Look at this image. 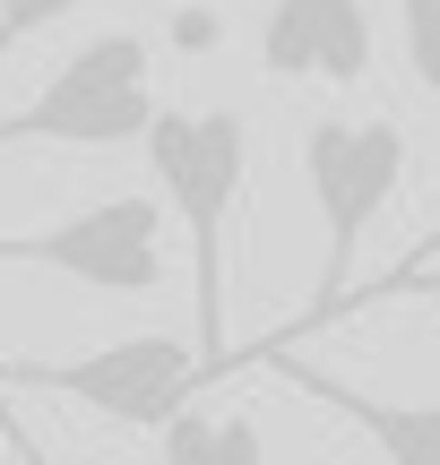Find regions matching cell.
<instances>
[{"instance_id":"obj_1","label":"cell","mask_w":440,"mask_h":465,"mask_svg":"<svg viewBox=\"0 0 440 465\" xmlns=\"http://www.w3.org/2000/svg\"><path fill=\"white\" fill-rule=\"evenodd\" d=\"M147 173L173 224L190 232V311H199V345L216 371H234V328H225V224L251 182V121L242 113H155L147 130Z\"/></svg>"},{"instance_id":"obj_2","label":"cell","mask_w":440,"mask_h":465,"mask_svg":"<svg viewBox=\"0 0 440 465\" xmlns=\"http://www.w3.org/2000/svg\"><path fill=\"white\" fill-rule=\"evenodd\" d=\"M207 380H216L207 345L173 336V328L104 336V345L69 353V362L0 353V397H61V405H86L95 422H121V431H165L182 405H199Z\"/></svg>"},{"instance_id":"obj_3","label":"cell","mask_w":440,"mask_h":465,"mask_svg":"<svg viewBox=\"0 0 440 465\" xmlns=\"http://www.w3.org/2000/svg\"><path fill=\"white\" fill-rule=\"evenodd\" d=\"M155 113H165V104H155V44L138 26H104L35 86V104H17V113L0 121V147H26V138H44V147H86V155L147 147Z\"/></svg>"},{"instance_id":"obj_4","label":"cell","mask_w":440,"mask_h":465,"mask_svg":"<svg viewBox=\"0 0 440 465\" xmlns=\"http://www.w3.org/2000/svg\"><path fill=\"white\" fill-rule=\"evenodd\" d=\"M397 182H406V130L397 121H311L303 130V190L320 207L328 259H320V302L303 328H328L355 293V259L372 242V224L389 216Z\"/></svg>"},{"instance_id":"obj_5","label":"cell","mask_w":440,"mask_h":465,"mask_svg":"<svg viewBox=\"0 0 440 465\" xmlns=\"http://www.w3.org/2000/svg\"><path fill=\"white\" fill-rule=\"evenodd\" d=\"M165 232H173L165 199H138V190L86 199L78 216H61L44 232H0V276L26 267V276H69V284H86V293L147 302V293H165V276H173Z\"/></svg>"},{"instance_id":"obj_6","label":"cell","mask_w":440,"mask_h":465,"mask_svg":"<svg viewBox=\"0 0 440 465\" xmlns=\"http://www.w3.org/2000/svg\"><path fill=\"white\" fill-rule=\"evenodd\" d=\"M259 61H268V78L363 86V69H372V9L363 0H268Z\"/></svg>"},{"instance_id":"obj_7","label":"cell","mask_w":440,"mask_h":465,"mask_svg":"<svg viewBox=\"0 0 440 465\" xmlns=\"http://www.w3.org/2000/svg\"><path fill=\"white\" fill-rule=\"evenodd\" d=\"M155 449H165V465H268L259 414H242V405H182L155 431Z\"/></svg>"},{"instance_id":"obj_8","label":"cell","mask_w":440,"mask_h":465,"mask_svg":"<svg viewBox=\"0 0 440 465\" xmlns=\"http://www.w3.org/2000/svg\"><path fill=\"white\" fill-rule=\"evenodd\" d=\"M345 422L380 449V465H440V405H389V397H337L320 388Z\"/></svg>"},{"instance_id":"obj_9","label":"cell","mask_w":440,"mask_h":465,"mask_svg":"<svg viewBox=\"0 0 440 465\" xmlns=\"http://www.w3.org/2000/svg\"><path fill=\"white\" fill-rule=\"evenodd\" d=\"M397 35H406V69L424 95H440V0H397Z\"/></svg>"},{"instance_id":"obj_10","label":"cell","mask_w":440,"mask_h":465,"mask_svg":"<svg viewBox=\"0 0 440 465\" xmlns=\"http://www.w3.org/2000/svg\"><path fill=\"white\" fill-rule=\"evenodd\" d=\"M69 9H86V0H0V61H9L26 35H44V26H61Z\"/></svg>"},{"instance_id":"obj_11","label":"cell","mask_w":440,"mask_h":465,"mask_svg":"<svg viewBox=\"0 0 440 465\" xmlns=\"http://www.w3.org/2000/svg\"><path fill=\"white\" fill-rule=\"evenodd\" d=\"M216 35H225V26H216V9H199V0L165 17V44H173V52H216Z\"/></svg>"},{"instance_id":"obj_12","label":"cell","mask_w":440,"mask_h":465,"mask_svg":"<svg viewBox=\"0 0 440 465\" xmlns=\"http://www.w3.org/2000/svg\"><path fill=\"white\" fill-rule=\"evenodd\" d=\"M424 267H440V232H432V242H424V250H415V259H406V267H389V276H424Z\"/></svg>"},{"instance_id":"obj_13","label":"cell","mask_w":440,"mask_h":465,"mask_svg":"<svg viewBox=\"0 0 440 465\" xmlns=\"http://www.w3.org/2000/svg\"><path fill=\"white\" fill-rule=\"evenodd\" d=\"M389 293H424V302H440V267H432V276H397Z\"/></svg>"}]
</instances>
